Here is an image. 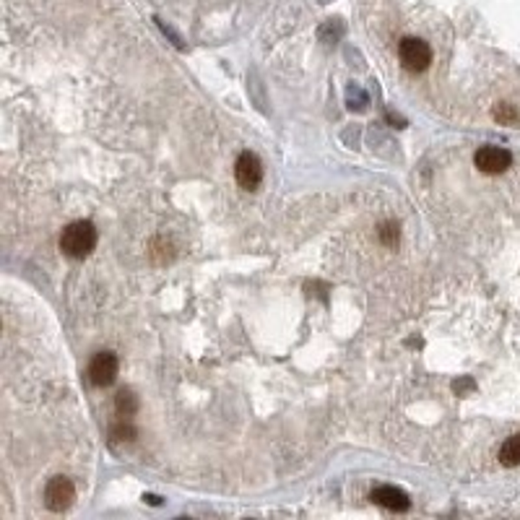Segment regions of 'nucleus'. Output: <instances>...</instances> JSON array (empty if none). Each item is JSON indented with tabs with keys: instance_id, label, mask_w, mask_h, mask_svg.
<instances>
[{
	"instance_id": "obj_1",
	"label": "nucleus",
	"mask_w": 520,
	"mask_h": 520,
	"mask_svg": "<svg viewBox=\"0 0 520 520\" xmlns=\"http://www.w3.org/2000/svg\"><path fill=\"white\" fill-rule=\"evenodd\" d=\"M97 248V227L91 221H73L60 234V250L63 255L73 260H84Z\"/></svg>"
},
{
	"instance_id": "obj_2",
	"label": "nucleus",
	"mask_w": 520,
	"mask_h": 520,
	"mask_svg": "<svg viewBox=\"0 0 520 520\" xmlns=\"http://www.w3.org/2000/svg\"><path fill=\"white\" fill-rule=\"evenodd\" d=\"M398 60L406 71L411 73H424L432 63V47L419 39V37H403L398 42Z\"/></svg>"
},
{
	"instance_id": "obj_3",
	"label": "nucleus",
	"mask_w": 520,
	"mask_h": 520,
	"mask_svg": "<svg viewBox=\"0 0 520 520\" xmlns=\"http://www.w3.org/2000/svg\"><path fill=\"white\" fill-rule=\"evenodd\" d=\"M73 499H76V487H73V481L68 476H55L47 481V487H44V505H47V510L63 512V510L73 505Z\"/></svg>"
},
{
	"instance_id": "obj_4",
	"label": "nucleus",
	"mask_w": 520,
	"mask_h": 520,
	"mask_svg": "<svg viewBox=\"0 0 520 520\" xmlns=\"http://www.w3.org/2000/svg\"><path fill=\"white\" fill-rule=\"evenodd\" d=\"M118 372H120V362L112 351H99V354H94V359L89 362V380H91V385H97V388L112 385V382L118 380Z\"/></svg>"
},
{
	"instance_id": "obj_5",
	"label": "nucleus",
	"mask_w": 520,
	"mask_h": 520,
	"mask_svg": "<svg viewBox=\"0 0 520 520\" xmlns=\"http://www.w3.org/2000/svg\"><path fill=\"white\" fill-rule=\"evenodd\" d=\"M474 164H476L479 172L484 174H502L510 169L512 164V154L502 146H481L476 154H474Z\"/></svg>"
},
{
	"instance_id": "obj_6",
	"label": "nucleus",
	"mask_w": 520,
	"mask_h": 520,
	"mask_svg": "<svg viewBox=\"0 0 520 520\" xmlns=\"http://www.w3.org/2000/svg\"><path fill=\"white\" fill-rule=\"evenodd\" d=\"M234 180L242 190H258L263 183V162L252 151H242L234 162Z\"/></svg>"
},
{
	"instance_id": "obj_7",
	"label": "nucleus",
	"mask_w": 520,
	"mask_h": 520,
	"mask_svg": "<svg viewBox=\"0 0 520 520\" xmlns=\"http://www.w3.org/2000/svg\"><path fill=\"white\" fill-rule=\"evenodd\" d=\"M369 499H372L375 505H380V508L396 510V512H406V510L411 508V499H409V494H406L403 489L388 487V484H385V487L372 489Z\"/></svg>"
},
{
	"instance_id": "obj_8",
	"label": "nucleus",
	"mask_w": 520,
	"mask_h": 520,
	"mask_svg": "<svg viewBox=\"0 0 520 520\" xmlns=\"http://www.w3.org/2000/svg\"><path fill=\"white\" fill-rule=\"evenodd\" d=\"M499 463L508 468L520 466V432L510 434L508 440L502 443V447H499Z\"/></svg>"
},
{
	"instance_id": "obj_9",
	"label": "nucleus",
	"mask_w": 520,
	"mask_h": 520,
	"mask_svg": "<svg viewBox=\"0 0 520 520\" xmlns=\"http://www.w3.org/2000/svg\"><path fill=\"white\" fill-rule=\"evenodd\" d=\"M138 406H141V401H138V396L130 388H122L115 396V409H118L120 416H133V414L138 411Z\"/></svg>"
},
{
	"instance_id": "obj_10",
	"label": "nucleus",
	"mask_w": 520,
	"mask_h": 520,
	"mask_svg": "<svg viewBox=\"0 0 520 520\" xmlns=\"http://www.w3.org/2000/svg\"><path fill=\"white\" fill-rule=\"evenodd\" d=\"M492 118L497 120L499 125H510V128H515L520 122V112L515 109V104H510V102H497L494 104V109H492Z\"/></svg>"
},
{
	"instance_id": "obj_11",
	"label": "nucleus",
	"mask_w": 520,
	"mask_h": 520,
	"mask_svg": "<svg viewBox=\"0 0 520 520\" xmlns=\"http://www.w3.org/2000/svg\"><path fill=\"white\" fill-rule=\"evenodd\" d=\"M378 239L385 245V248H396L398 239H401V229H398V224H396V221H382V224L378 227Z\"/></svg>"
},
{
	"instance_id": "obj_12",
	"label": "nucleus",
	"mask_w": 520,
	"mask_h": 520,
	"mask_svg": "<svg viewBox=\"0 0 520 520\" xmlns=\"http://www.w3.org/2000/svg\"><path fill=\"white\" fill-rule=\"evenodd\" d=\"M136 427L133 424H128V422H120V424H115L112 429H109V437L115 440V443H133L136 440Z\"/></svg>"
}]
</instances>
